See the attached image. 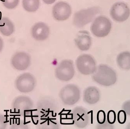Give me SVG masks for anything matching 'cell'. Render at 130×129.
<instances>
[{"label":"cell","instance_id":"d6986e66","mask_svg":"<svg viewBox=\"0 0 130 129\" xmlns=\"http://www.w3.org/2000/svg\"><path fill=\"white\" fill-rule=\"evenodd\" d=\"M22 6L27 11L34 12L39 8L40 1L39 0H23Z\"/></svg>","mask_w":130,"mask_h":129},{"label":"cell","instance_id":"9a60e30c","mask_svg":"<svg viewBox=\"0 0 130 129\" xmlns=\"http://www.w3.org/2000/svg\"><path fill=\"white\" fill-rule=\"evenodd\" d=\"M31 34L33 38L36 40H44L49 35V28L44 23H38L32 27Z\"/></svg>","mask_w":130,"mask_h":129},{"label":"cell","instance_id":"cb8c5ba5","mask_svg":"<svg viewBox=\"0 0 130 129\" xmlns=\"http://www.w3.org/2000/svg\"><path fill=\"white\" fill-rule=\"evenodd\" d=\"M107 120L109 123L113 124L115 123L116 120V114L113 110H110L108 113Z\"/></svg>","mask_w":130,"mask_h":129},{"label":"cell","instance_id":"30bf717a","mask_svg":"<svg viewBox=\"0 0 130 129\" xmlns=\"http://www.w3.org/2000/svg\"><path fill=\"white\" fill-rule=\"evenodd\" d=\"M109 13L114 21L118 23H122L128 19L130 15V9L125 3L117 2L112 6Z\"/></svg>","mask_w":130,"mask_h":129},{"label":"cell","instance_id":"7c38bea8","mask_svg":"<svg viewBox=\"0 0 130 129\" xmlns=\"http://www.w3.org/2000/svg\"><path fill=\"white\" fill-rule=\"evenodd\" d=\"M31 58L28 53L19 52L14 54L12 57L11 63L14 68L19 71L27 70L30 66Z\"/></svg>","mask_w":130,"mask_h":129},{"label":"cell","instance_id":"5bb4252c","mask_svg":"<svg viewBox=\"0 0 130 129\" xmlns=\"http://www.w3.org/2000/svg\"><path fill=\"white\" fill-rule=\"evenodd\" d=\"M74 42L79 50L83 51H88L92 44V38L89 33L86 30L79 31L74 39Z\"/></svg>","mask_w":130,"mask_h":129},{"label":"cell","instance_id":"52a82bcc","mask_svg":"<svg viewBox=\"0 0 130 129\" xmlns=\"http://www.w3.org/2000/svg\"><path fill=\"white\" fill-rule=\"evenodd\" d=\"M75 73L73 62L70 59H64L61 61L55 70L56 78L63 81L71 80L73 78Z\"/></svg>","mask_w":130,"mask_h":129},{"label":"cell","instance_id":"44dd1931","mask_svg":"<svg viewBox=\"0 0 130 129\" xmlns=\"http://www.w3.org/2000/svg\"><path fill=\"white\" fill-rule=\"evenodd\" d=\"M11 129H28V126L24 121L20 119H16L12 124L11 126Z\"/></svg>","mask_w":130,"mask_h":129},{"label":"cell","instance_id":"ffe728a7","mask_svg":"<svg viewBox=\"0 0 130 129\" xmlns=\"http://www.w3.org/2000/svg\"><path fill=\"white\" fill-rule=\"evenodd\" d=\"M5 8L9 9L15 8L19 3L20 0H1Z\"/></svg>","mask_w":130,"mask_h":129},{"label":"cell","instance_id":"7402d4cb","mask_svg":"<svg viewBox=\"0 0 130 129\" xmlns=\"http://www.w3.org/2000/svg\"><path fill=\"white\" fill-rule=\"evenodd\" d=\"M97 119L98 122L100 124L105 123L106 121V113L103 110H100L97 114Z\"/></svg>","mask_w":130,"mask_h":129},{"label":"cell","instance_id":"ba28073f","mask_svg":"<svg viewBox=\"0 0 130 129\" xmlns=\"http://www.w3.org/2000/svg\"><path fill=\"white\" fill-rule=\"evenodd\" d=\"M99 12V8L97 7H91L77 12L74 16L73 24L77 27H83L92 22Z\"/></svg>","mask_w":130,"mask_h":129},{"label":"cell","instance_id":"e0dca14e","mask_svg":"<svg viewBox=\"0 0 130 129\" xmlns=\"http://www.w3.org/2000/svg\"><path fill=\"white\" fill-rule=\"evenodd\" d=\"M15 31L13 23L9 18L3 17L0 18V32L5 36L12 35Z\"/></svg>","mask_w":130,"mask_h":129},{"label":"cell","instance_id":"6da1fadb","mask_svg":"<svg viewBox=\"0 0 130 129\" xmlns=\"http://www.w3.org/2000/svg\"><path fill=\"white\" fill-rule=\"evenodd\" d=\"M50 99L39 100L32 115L35 125L42 129H56L59 127V109L56 102Z\"/></svg>","mask_w":130,"mask_h":129},{"label":"cell","instance_id":"7a4b0ae2","mask_svg":"<svg viewBox=\"0 0 130 129\" xmlns=\"http://www.w3.org/2000/svg\"><path fill=\"white\" fill-rule=\"evenodd\" d=\"M92 78L97 83L109 87L113 85L117 81V75L115 71L107 65H99L92 74Z\"/></svg>","mask_w":130,"mask_h":129},{"label":"cell","instance_id":"603a6c76","mask_svg":"<svg viewBox=\"0 0 130 129\" xmlns=\"http://www.w3.org/2000/svg\"><path fill=\"white\" fill-rule=\"evenodd\" d=\"M118 121L120 124H124L127 120V114L124 110H120L118 112Z\"/></svg>","mask_w":130,"mask_h":129},{"label":"cell","instance_id":"5b68a950","mask_svg":"<svg viewBox=\"0 0 130 129\" xmlns=\"http://www.w3.org/2000/svg\"><path fill=\"white\" fill-rule=\"evenodd\" d=\"M34 103L30 98L26 96H20L14 100L12 109L16 115L21 116L31 115Z\"/></svg>","mask_w":130,"mask_h":129},{"label":"cell","instance_id":"4316f807","mask_svg":"<svg viewBox=\"0 0 130 129\" xmlns=\"http://www.w3.org/2000/svg\"><path fill=\"white\" fill-rule=\"evenodd\" d=\"M43 1L46 4H52L54 3L56 0H43Z\"/></svg>","mask_w":130,"mask_h":129},{"label":"cell","instance_id":"83f0119b","mask_svg":"<svg viewBox=\"0 0 130 129\" xmlns=\"http://www.w3.org/2000/svg\"><path fill=\"white\" fill-rule=\"evenodd\" d=\"M4 47V42L2 38L0 36V53L3 50Z\"/></svg>","mask_w":130,"mask_h":129},{"label":"cell","instance_id":"2e32d148","mask_svg":"<svg viewBox=\"0 0 130 129\" xmlns=\"http://www.w3.org/2000/svg\"><path fill=\"white\" fill-rule=\"evenodd\" d=\"M101 94L99 90L95 87L90 86L85 90L83 94V100L90 105H93L100 100Z\"/></svg>","mask_w":130,"mask_h":129},{"label":"cell","instance_id":"8992f818","mask_svg":"<svg viewBox=\"0 0 130 129\" xmlns=\"http://www.w3.org/2000/svg\"><path fill=\"white\" fill-rule=\"evenodd\" d=\"M77 68L82 75H92L97 69L95 60L91 55L83 54L78 57L76 60Z\"/></svg>","mask_w":130,"mask_h":129},{"label":"cell","instance_id":"4fadbf2b","mask_svg":"<svg viewBox=\"0 0 130 129\" xmlns=\"http://www.w3.org/2000/svg\"><path fill=\"white\" fill-rule=\"evenodd\" d=\"M52 13L54 18L57 21L67 20L70 17L72 10L71 6L66 2H60L57 3L53 8Z\"/></svg>","mask_w":130,"mask_h":129},{"label":"cell","instance_id":"484cf974","mask_svg":"<svg viewBox=\"0 0 130 129\" xmlns=\"http://www.w3.org/2000/svg\"><path fill=\"white\" fill-rule=\"evenodd\" d=\"M122 108L125 111L127 114L130 116V100L125 101L123 103Z\"/></svg>","mask_w":130,"mask_h":129},{"label":"cell","instance_id":"277c9868","mask_svg":"<svg viewBox=\"0 0 130 129\" xmlns=\"http://www.w3.org/2000/svg\"><path fill=\"white\" fill-rule=\"evenodd\" d=\"M111 22L108 17L104 16L97 17L93 21L90 27L91 32L99 38L107 36L111 32Z\"/></svg>","mask_w":130,"mask_h":129},{"label":"cell","instance_id":"9c48e42d","mask_svg":"<svg viewBox=\"0 0 130 129\" xmlns=\"http://www.w3.org/2000/svg\"><path fill=\"white\" fill-rule=\"evenodd\" d=\"M37 81L33 75L25 73L18 76L15 81L17 89L22 93H28L32 92L36 87Z\"/></svg>","mask_w":130,"mask_h":129},{"label":"cell","instance_id":"ac0fdd59","mask_svg":"<svg viewBox=\"0 0 130 129\" xmlns=\"http://www.w3.org/2000/svg\"><path fill=\"white\" fill-rule=\"evenodd\" d=\"M118 65L121 69L125 70H130V52L124 51L120 53L117 57Z\"/></svg>","mask_w":130,"mask_h":129},{"label":"cell","instance_id":"d4e9b609","mask_svg":"<svg viewBox=\"0 0 130 129\" xmlns=\"http://www.w3.org/2000/svg\"><path fill=\"white\" fill-rule=\"evenodd\" d=\"M8 124V118L5 115L0 114V129H6Z\"/></svg>","mask_w":130,"mask_h":129},{"label":"cell","instance_id":"8fae6325","mask_svg":"<svg viewBox=\"0 0 130 129\" xmlns=\"http://www.w3.org/2000/svg\"><path fill=\"white\" fill-rule=\"evenodd\" d=\"M72 118L74 125L79 128H84L88 125L90 116L88 111L82 106H77L72 110Z\"/></svg>","mask_w":130,"mask_h":129},{"label":"cell","instance_id":"f1b7e54d","mask_svg":"<svg viewBox=\"0 0 130 129\" xmlns=\"http://www.w3.org/2000/svg\"><path fill=\"white\" fill-rule=\"evenodd\" d=\"M126 129H130V123H129L128 124L127 126H126Z\"/></svg>","mask_w":130,"mask_h":129},{"label":"cell","instance_id":"3957f363","mask_svg":"<svg viewBox=\"0 0 130 129\" xmlns=\"http://www.w3.org/2000/svg\"><path fill=\"white\" fill-rule=\"evenodd\" d=\"M59 95L60 100L65 105H73L79 101L81 91L77 85L69 84L61 89Z\"/></svg>","mask_w":130,"mask_h":129}]
</instances>
